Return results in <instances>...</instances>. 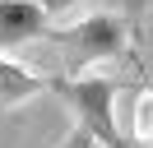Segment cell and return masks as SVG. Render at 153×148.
I'll return each instance as SVG.
<instances>
[{"mask_svg":"<svg viewBox=\"0 0 153 148\" xmlns=\"http://www.w3.org/2000/svg\"><path fill=\"white\" fill-rule=\"evenodd\" d=\"M47 18L33 0H0V56L23 51L28 42H37L47 33Z\"/></svg>","mask_w":153,"mask_h":148,"instance_id":"3957f363","label":"cell"},{"mask_svg":"<svg viewBox=\"0 0 153 148\" xmlns=\"http://www.w3.org/2000/svg\"><path fill=\"white\" fill-rule=\"evenodd\" d=\"M37 42H51L60 56H65V79H79L88 65L97 60H116L130 42V28H125L121 14H88L70 28H56V33H42Z\"/></svg>","mask_w":153,"mask_h":148,"instance_id":"6da1fadb","label":"cell"},{"mask_svg":"<svg viewBox=\"0 0 153 148\" xmlns=\"http://www.w3.org/2000/svg\"><path fill=\"white\" fill-rule=\"evenodd\" d=\"M153 139V92L144 88V92H134V139L130 144L139 148V144H149Z\"/></svg>","mask_w":153,"mask_h":148,"instance_id":"5b68a950","label":"cell"},{"mask_svg":"<svg viewBox=\"0 0 153 148\" xmlns=\"http://www.w3.org/2000/svg\"><path fill=\"white\" fill-rule=\"evenodd\" d=\"M144 148H153V139H149V144H144Z\"/></svg>","mask_w":153,"mask_h":148,"instance_id":"9c48e42d","label":"cell"},{"mask_svg":"<svg viewBox=\"0 0 153 148\" xmlns=\"http://www.w3.org/2000/svg\"><path fill=\"white\" fill-rule=\"evenodd\" d=\"M47 88L60 102H70L79 130H88L102 148H134L116 130V92H121L116 79H60V74H47Z\"/></svg>","mask_w":153,"mask_h":148,"instance_id":"7a4b0ae2","label":"cell"},{"mask_svg":"<svg viewBox=\"0 0 153 148\" xmlns=\"http://www.w3.org/2000/svg\"><path fill=\"white\" fill-rule=\"evenodd\" d=\"M33 5H37L42 14H60V9H74V5H84V0H33Z\"/></svg>","mask_w":153,"mask_h":148,"instance_id":"52a82bcc","label":"cell"},{"mask_svg":"<svg viewBox=\"0 0 153 148\" xmlns=\"http://www.w3.org/2000/svg\"><path fill=\"white\" fill-rule=\"evenodd\" d=\"M42 88H47V74H33L23 65H14L10 56H0V107H19Z\"/></svg>","mask_w":153,"mask_h":148,"instance_id":"277c9868","label":"cell"},{"mask_svg":"<svg viewBox=\"0 0 153 148\" xmlns=\"http://www.w3.org/2000/svg\"><path fill=\"white\" fill-rule=\"evenodd\" d=\"M144 5L149 0H125V14H144Z\"/></svg>","mask_w":153,"mask_h":148,"instance_id":"ba28073f","label":"cell"},{"mask_svg":"<svg viewBox=\"0 0 153 148\" xmlns=\"http://www.w3.org/2000/svg\"><path fill=\"white\" fill-rule=\"evenodd\" d=\"M56 148H102V144H97V139H93V134H88V130H79V125H74V130H70V134H65V139H60V144H56Z\"/></svg>","mask_w":153,"mask_h":148,"instance_id":"8992f818","label":"cell"}]
</instances>
